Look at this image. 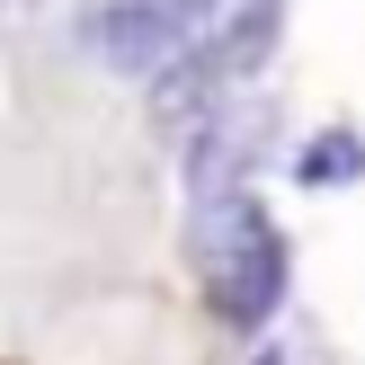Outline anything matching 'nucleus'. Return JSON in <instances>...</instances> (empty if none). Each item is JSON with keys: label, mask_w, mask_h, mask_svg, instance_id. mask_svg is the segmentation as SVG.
<instances>
[{"label": "nucleus", "mask_w": 365, "mask_h": 365, "mask_svg": "<svg viewBox=\"0 0 365 365\" xmlns=\"http://www.w3.org/2000/svg\"><path fill=\"white\" fill-rule=\"evenodd\" d=\"M205 277H214V303H223L232 321H259L267 303H277V232H267L250 205H214Z\"/></svg>", "instance_id": "1"}, {"label": "nucleus", "mask_w": 365, "mask_h": 365, "mask_svg": "<svg viewBox=\"0 0 365 365\" xmlns=\"http://www.w3.org/2000/svg\"><path fill=\"white\" fill-rule=\"evenodd\" d=\"M356 170H365V143H356V134H321L312 152H303V178H312V187H330V178L348 187Z\"/></svg>", "instance_id": "2"}]
</instances>
